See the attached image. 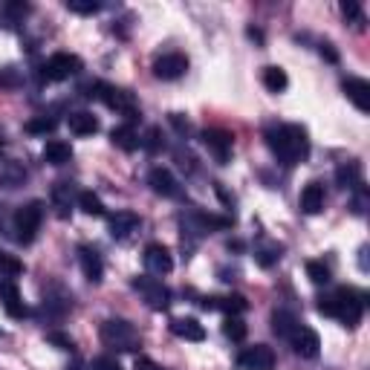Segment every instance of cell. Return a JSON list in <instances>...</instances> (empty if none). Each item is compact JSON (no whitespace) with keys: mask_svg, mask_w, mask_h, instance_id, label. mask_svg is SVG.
Returning a JSON list of instances; mask_svg holds the SVG:
<instances>
[{"mask_svg":"<svg viewBox=\"0 0 370 370\" xmlns=\"http://www.w3.org/2000/svg\"><path fill=\"white\" fill-rule=\"evenodd\" d=\"M67 125H70V130L75 133V136H92L99 130V119L92 116V113H87V110H78V113H70V119H67Z\"/></svg>","mask_w":370,"mask_h":370,"instance_id":"obj_24","label":"cell"},{"mask_svg":"<svg viewBox=\"0 0 370 370\" xmlns=\"http://www.w3.org/2000/svg\"><path fill=\"white\" fill-rule=\"evenodd\" d=\"M73 159V148L70 142H61V139H53V142L43 145V162L50 165H67Z\"/></svg>","mask_w":370,"mask_h":370,"instance_id":"obj_23","label":"cell"},{"mask_svg":"<svg viewBox=\"0 0 370 370\" xmlns=\"http://www.w3.org/2000/svg\"><path fill=\"white\" fill-rule=\"evenodd\" d=\"M110 139H113V145H116V148H122V151H127V154H133L136 148H142V136H139L130 125L113 127V130H110Z\"/></svg>","mask_w":370,"mask_h":370,"instance_id":"obj_21","label":"cell"},{"mask_svg":"<svg viewBox=\"0 0 370 370\" xmlns=\"http://www.w3.org/2000/svg\"><path fill=\"white\" fill-rule=\"evenodd\" d=\"M249 38H255V41H263V32H260V29H249Z\"/></svg>","mask_w":370,"mask_h":370,"instance_id":"obj_49","label":"cell"},{"mask_svg":"<svg viewBox=\"0 0 370 370\" xmlns=\"http://www.w3.org/2000/svg\"><path fill=\"white\" fill-rule=\"evenodd\" d=\"M223 333H226V339H231V342H243V339H246V324H243L238 315H228V318L223 321Z\"/></svg>","mask_w":370,"mask_h":370,"instance_id":"obj_31","label":"cell"},{"mask_svg":"<svg viewBox=\"0 0 370 370\" xmlns=\"http://www.w3.org/2000/svg\"><path fill=\"white\" fill-rule=\"evenodd\" d=\"M238 364L243 370H272L275 367V353L266 344H255V347H246L238 356Z\"/></svg>","mask_w":370,"mask_h":370,"instance_id":"obj_11","label":"cell"},{"mask_svg":"<svg viewBox=\"0 0 370 370\" xmlns=\"http://www.w3.org/2000/svg\"><path fill=\"white\" fill-rule=\"evenodd\" d=\"M342 15H344L350 23H356V26H361V23H364V15H361L359 0H344V4H342Z\"/></svg>","mask_w":370,"mask_h":370,"instance_id":"obj_37","label":"cell"},{"mask_svg":"<svg viewBox=\"0 0 370 370\" xmlns=\"http://www.w3.org/2000/svg\"><path fill=\"white\" fill-rule=\"evenodd\" d=\"M301 208L307 214H318L324 208V185L321 182H310L301 191Z\"/></svg>","mask_w":370,"mask_h":370,"instance_id":"obj_26","label":"cell"},{"mask_svg":"<svg viewBox=\"0 0 370 370\" xmlns=\"http://www.w3.org/2000/svg\"><path fill=\"white\" fill-rule=\"evenodd\" d=\"M200 307L203 310H223L226 315H240V312H246L249 310V301L243 298V295H238V292H231V295H223V298H200Z\"/></svg>","mask_w":370,"mask_h":370,"instance_id":"obj_14","label":"cell"},{"mask_svg":"<svg viewBox=\"0 0 370 370\" xmlns=\"http://www.w3.org/2000/svg\"><path fill=\"white\" fill-rule=\"evenodd\" d=\"M26 179V171L18 165V162H9V159H0V189H18Z\"/></svg>","mask_w":370,"mask_h":370,"instance_id":"obj_25","label":"cell"},{"mask_svg":"<svg viewBox=\"0 0 370 370\" xmlns=\"http://www.w3.org/2000/svg\"><path fill=\"white\" fill-rule=\"evenodd\" d=\"M133 290L142 292V298L148 301L151 310H168V307H171V290L159 281V278L139 275L136 281H133Z\"/></svg>","mask_w":370,"mask_h":370,"instance_id":"obj_7","label":"cell"},{"mask_svg":"<svg viewBox=\"0 0 370 370\" xmlns=\"http://www.w3.org/2000/svg\"><path fill=\"white\" fill-rule=\"evenodd\" d=\"M359 266H361V272H367V246L359 249Z\"/></svg>","mask_w":370,"mask_h":370,"instance_id":"obj_47","label":"cell"},{"mask_svg":"<svg viewBox=\"0 0 370 370\" xmlns=\"http://www.w3.org/2000/svg\"><path fill=\"white\" fill-rule=\"evenodd\" d=\"M0 304H4V310L12 315V318H23L29 315L23 298H21V290L15 281H0Z\"/></svg>","mask_w":370,"mask_h":370,"instance_id":"obj_15","label":"cell"},{"mask_svg":"<svg viewBox=\"0 0 370 370\" xmlns=\"http://www.w3.org/2000/svg\"><path fill=\"white\" fill-rule=\"evenodd\" d=\"M92 99H102L110 110H116L119 116H125L127 122H136L139 119V102L130 90H122V87H113V84H102L96 81V92Z\"/></svg>","mask_w":370,"mask_h":370,"instance_id":"obj_3","label":"cell"},{"mask_svg":"<svg viewBox=\"0 0 370 370\" xmlns=\"http://www.w3.org/2000/svg\"><path fill=\"white\" fill-rule=\"evenodd\" d=\"M41 220H43V203H38V200H32V203H26V206H21L18 211H15V231H18V243H32L35 240V235H38V228H41Z\"/></svg>","mask_w":370,"mask_h":370,"instance_id":"obj_5","label":"cell"},{"mask_svg":"<svg viewBox=\"0 0 370 370\" xmlns=\"http://www.w3.org/2000/svg\"><path fill=\"white\" fill-rule=\"evenodd\" d=\"M336 185H339V189H347V191L359 189V185H361V165H359V162H344V165H339V168H336Z\"/></svg>","mask_w":370,"mask_h":370,"instance_id":"obj_22","label":"cell"},{"mask_svg":"<svg viewBox=\"0 0 370 370\" xmlns=\"http://www.w3.org/2000/svg\"><path fill=\"white\" fill-rule=\"evenodd\" d=\"M281 252H284V246H278V243H266V246H260V249L255 252V260H258L260 266H275L278 260H281Z\"/></svg>","mask_w":370,"mask_h":370,"instance_id":"obj_32","label":"cell"},{"mask_svg":"<svg viewBox=\"0 0 370 370\" xmlns=\"http://www.w3.org/2000/svg\"><path fill=\"white\" fill-rule=\"evenodd\" d=\"M6 15L9 18H23V15H29V6L26 4H6Z\"/></svg>","mask_w":370,"mask_h":370,"instance_id":"obj_42","label":"cell"},{"mask_svg":"<svg viewBox=\"0 0 370 370\" xmlns=\"http://www.w3.org/2000/svg\"><path fill=\"white\" fill-rule=\"evenodd\" d=\"M67 9L75 15H96L102 9L99 0H67Z\"/></svg>","mask_w":370,"mask_h":370,"instance_id":"obj_35","label":"cell"},{"mask_svg":"<svg viewBox=\"0 0 370 370\" xmlns=\"http://www.w3.org/2000/svg\"><path fill=\"white\" fill-rule=\"evenodd\" d=\"M171 333L185 339V342H203L206 339V327L197 318H174L171 321Z\"/></svg>","mask_w":370,"mask_h":370,"instance_id":"obj_20","label":"cell"},{"mask_svg":"<svg viewBox=\"0 0 370 370\" xmlns=\"http://www.w3.org/2000/svg\"><path fill=\"white\" fill-rule=\"evenodd\" d=\"M185 70H189V58L182 53H168V56L154 61V75L162 81H176L185 75Z\"/></svg>","mask_w":370,"mask_h":370,"instance_id":"obj_10","label":"cell"},{"mask_svg":"<svg viewBox=\"0 0 370 370\" xmlns=\"http://www.w3.org/2000/svg\"><path fill=\"white\" fill-rule=\"evenodd\" d=\"M92 370H122V364L113 356H99L96 361H92Z\"/></svg>","mask_w":370,"mask_h":370,"instance_id":"obj_41","label":"cell"},{"mask_svg":"<svg viewBox=\"0 0 370 370\" xmlns=\"http://www.w3.org/2000/svg\"><path fill=\"white\" fill-rule=\"evenodd\" d=\"M295 327H298V318H295L292 312H287V310H278V312L272 315V330H275V336L290 339Z\"/></svg>","mask_w":370,"mask_h":370,"instance_id":"obj_27","label":"cell"},{"mask_svg":"<svg viewBox=\"0 0 370 370\" xmlns=\"http://www.w3.org/2000/svg\"><path fill=\"white\" fill-rule=\"evenodd\" d=\"M356 191V197H353V211L356 214H364L367 211V189L364 185H359V189H353Z\"/></svg>","mask_w":370,"mask_h":370,"instance_id":"obj_40","label":"cell"},{"mask_svg":"<svg viewBox=\"0 0 370 370\" xmlns=\"http://www.w3.org/2000/svg\"><path fill=\"white\" fill-rule=\"evenodd\" d=\"M0 272H4L6 278H15L23 272V263L15 258V255H6V252H0Z\"/></svg>","mask_w":370,"mask_h":370,"instance_id":"obj_36","label":"cell"},{"mask_svg":"<svg viewBox=\"0 0 370 370\" xmlns=\"http://www.w3.org/2000/svg\"><path fill=\"white\" fill-rule=\"evenodd\" d=\"M102 342L107 347H116V350H125V353L142 347V339H139L136 327L125 318H107L102 324Z\"/></svg>","mask_w":370,"mask_h":370,"instance_id":"obj_4","label":"cell"},{"mask_svg":"<svg viewBox=\"0 0 370 370\" xmlns=\"http://www.w3.org/2000/svg\"><path fill=\"white\" fill-rule=\"evenodd\" d=\"M287 342L292 344V350H295L301 359H315L318 350H321V339H318V333L310 330V327H304V324H298V327L292 330V336H290Z\"/></svg>","mask_w":370,"mask_h":370,"instance_id":"obj_9","label":"cell"},{"mask_svg":"<svg viewBox=\"0 0 370 370\" xmlns=\"http://www.w3.org/2000/svg\"><path fill=\"white\" fill-rule=\"evenodd\" d=\"M318 53H321V58H327L330 64H339V53L333 50V43H321V50H318Z\"/></svg>","mask_w":370,"mask_h":370,"instance_id":"obj_43","label":"cell"},{"mask_svg":"<svg viewBox=\"0 0 370 370\" xmlns=\"http://www.w3.org/2000/svg\"><path fill=\"white\" fill-rule=\"evenodd\" d=\"M176 162H179V168H185V171H194V157H191V154H176Z\"/></svg>","mask_w":370,"mask_h":370,"instance_id":"obj_45","label":"cell"},{"mask_svg":"<svg viewBox=\"0 0 370 370\" xmlns=\"http://www.w3.org/2000/svg\"><path fill=\"white\" fill-rule=\"evenodd\" d=\"M142 148L148 154H159L165 148V139H162V127H148V133L142 136Z\"/></svg>","mask_w":370,"mask_h":370,"instance_id":"obj_33","label":"cell"},{"mask_svg":"<svg viewBox=\"0 0 370 370\" xmlns=\"http://www.w3.org/2000/svg\"><path fill=\"white\" fill-rule=\"evenodd\" d=\"M84 70V61L73 53H56L50 61L43 64V78L46 81H67Z\"/></svg>","mask_w":370,"mask_h":370,"instance_id":"obj_6","label":"cell"},{"mask_svg":"<svg viewBox=\"0 0 370 370\" xmlns=\"http://www.w3.org/2000/svg\"><path fill=\"white\" fill-rule=\"evenodd\" d=\"M0 148H4V133H0Z\"/></svg>","mask_w":370,"mask_h":370,"instance_id":"obj_50","label":"cell"},{"mask_svg":"<svg viewBox=\"0 0 370 370\" xmlns=\"http://www.w3.org/2000/svg\"><path fill=\"white\" fill-rule=\"evenodd\" d=\"M228 249H235V252H243V243H240V240H228Z\"/></svg>","mask_w":370,"mask_h":370,"instance_id":"obj_48","label":"cell"},{"mask_svg":"<svg viewBox=\"0 0 370 370\" xmlns=\"http://www.w3.org/2000/svg\"><path fill=\"white\" fill-rule=\"evenodd\" d=\"M307 278L318 287H327L330 284V269L324 266L321 260H307Z\"/></svg>","mask_w":370,"mask_h":370,"instance_id":"obj_30","label":"cell"},{"mask_svg":"<svg viewBox=\"0 0 370 370\" xmlns=\"http://www.w3.org/2000/svg\"><path fill=\"white\" fill-rule=\"evenodd\" d=\"M200 139H203V145L211 151V157H214L220 165H226V162L231 159V145H235V136H231L228 130H223V127H208V130L200 133Z\"/></svg>","mask_w":370,"mask_h":370,"instance_id":"obj_8","label":"cell"},{"mask_svg":"<svg viewBox=\"0 0 370 370\" xmlns=\"http://www.w3.org/2000/svg\"><path fill=\"white\" fill-rule=\"evenodd\" d=\"M78 263H81V272L90 284H102V278H105V263L99 258L96 249H90V246H78Z\"/></svg>","mask_w":370,"mask_h":370,"instance_id":"obj_12","label":"cell"},{"mask_svg":"<svg viewBox=\"0 0 370 370\" xmlns=\"http://www.w3.org/2000/svg\"><path fill=\"white\" fill-rule=\"evenodd\" d=\"M342 90H344V96L356 105V110H361V113L370 110V84H367L364 78L350 75V78L342 81Z\"/></svg>","mask_w":370,"mask_h":370,"instance_id":"obj_13","label":"cell"},{"mask_svg":"<svg viewBox=\"0 0 370 370\" xmlns=\"http://www.w3.org/2000/svg\"><path fill=\"white\" fill-rule=\"evenodd\" d=\"M145 266L151 275H168L174 269V258L162 243H151L145 249Z\"/></svg>","mask_w":370,"mask_h":370,"instance_id":"obj_17","label":"cell"},{"mask_svg":"<svg viewBox=\"0 0 370 370\" xmlns=\"http://www.w3.org/2000/svg\"><path fill=\"white\" fill-rule=\"evenodd\" d=\"M0 87H21V75H18V70H12V67H4L0 70Z\"/></svg>","mask_w":370,"mask_h":370,"instance_id":"obj_39","label":"cell"},{"mask_svg":"<svg viewBox=\"0 0 370 370\" xmlns=\"http://www.w3.org/2000/svg\"><path fill=\"white\" fill-rule=\"evenodd\" d=\"M136 370H162V367L151 359H136Z\"/></svg>","mask_w":370,"mask_h":370,"instance_id":"obj_46","label":"cell"},{"mask_svg":"<svg viewBox=\"0 0 370 370\" xmlns=\"http://www.w3.org/2000/svg\"><path fill=\"white\" fill-rule=\"evenodd\" d=\"M46 342H50L53 347H58V350H75V342L67 336V333H61V330H50V333H46Z\"/></svg>","mask_w":370,"mask_h":370,"instance_id":"obj_38","label":"cell"},{"mask_svg":"<svg viewBox=\"0 0 370 370\" xmlns=\"http://www.w3.org/2000/svg\"><path fill=\"white\" fill-rule=\"evenodd\" d=\"M78 208H81L84 214H90V217H102V214H105L102 197L92 194V191H81V194H78Z\"/></svg>","mask_w":370,"mask_h":370,"instance_id":"obj_29","label":"cell"},{"mask_svg":"<svg viewBox=\"0 0 370 370\" xmlns=\"http://www.w3.org/2000/svg\"><path fill=\"white\" fill-rule=\"evenodd\" d=\"M50 197H53V208H56L58 217H70L73 203H78V194H75V189H73L70 182H56Z\"/></svg>","mask_w":370,"mask_h":370,"instance_id":"obj_18","label":"cell"},{"mask_svg":"<svg viewBox=\"0 0 370 370\" xmlns=\"http://www.w3.org/2000/svg\"><path fill=\"white\" fill-rule=\"evenodd\" d=\"M287 84H290V78H287V73L281 67H266L263 70V87L269 92H284Z\"/></svg>","mask_w":370,"mask_h":370,"instance_id":"obj_28","label":"cell"},{"mask_svg":"<svg viewBox=\"0 0 370 370\" xmlns=\"http://www.w3.org/2000/svg\"><path fill=\"white\" fill-rule=\"evenodd\" d=\"M266 145L281 165H298L310 157V136L301 125H278L266 130Z\"/></svg>","mask_w":370,"mask_h":370,"instance_id":"obj_1","label":"cell"},{"mask_svg":"<svg viewBox=\"0 0 370 370\" xmlns=\"http://www.w3.org/2000/svg\"><path fill=\"white\" fill-rule=\"evenodd\" d=\"M107 228H110V238L113 240H125V238H130L133 231L139 228V217L133 211H116L107 220Z\"/></svg>","mask_w":370,"mask_h":370,"instance_id":"obj_19","label":"cell"},{"mask_svg":"<svg viewBox=\"0 0 370 370\" xmlns=\"http://www.w3.org/2000/svg\"><path fill=\"white\" fill-rule=\"evenodd\" d=\"M364 304H367L364 292H359L353 287H339L333 295L318 298V312L321 315H330V318H339L344 327H356V324L361 321Z\"/></svg>","mask_w":370,"mask_h":370,"instance_id":"obj_2","label":"cell"},{"mask_svg":"<svg viewBox=\"0 0 370 370\" xmlns=\"http://www.w3.org/2000/svg\"><path fill=\"white\" fill-rule=\"evenodd\" d=\"M168 119H171V125H174L179 133H189V127H191V125H189V119H182V113H171Z\"/></svg>","mask_w":370,"mask_h":370,"instance_id":"obj_44","label":"cell"},{"mask_svg":"<svg viewBox=\"0 0 370 370\" xmlns=\"http://www.w3.org/2000/svg\"><path fill=\"white\" fill-rule=\"evenodd\" d=\"M56 119L53 116H35V119H29L23 127H26V133H53L56 130Z\"/></svg>","mask_w":370,"mask_h":370,"instance_id":"obj_34","label":"cell"},{"mask_svg":"<svg viewBox=\"0 0 370 370\" xmlns=\"http://www.w3.org/2000/svg\"><path fill=\"white\" fill-rule=\"evenodd\" d=\"M148 185L154 189V194H159V197H179L182 194L179 182L174 179V174L168 168H154L148 174Z\"/></svg>","mask_w":370,"mask_h":370,"instance_id":"obj_16","label":"cell"}]
</instances>
